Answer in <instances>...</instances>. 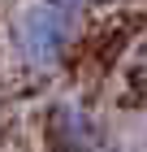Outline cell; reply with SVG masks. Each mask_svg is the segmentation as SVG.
Listing matches in <instances>:
<instances>
[{
    "mask_svg": "<svg viewBox=\"0 0 147 152\" xmlns=\"http://www.w3.org/2000/svg\"><path fill=\"white\" fill-rule=\"evenodd\" d=\"M43 143L48 152H108V130L87 104L56 100L43 113Z\"/></svg>",
    "mask_w": 147,
    "mask_h": 152,
    "instance_id": "7a4b0ae2",
    "label": "cell"
},
{
    "mask_svg": "<svg viewBox=\"0 0 147 152\" xmlns=\"http://www.w3.org/2000/svg\"><path fill=\"white\" fill-rule=\"evenodd\" d=\"M82 26H87L82 4H26L13 18V52L26 70L48 74L82 39Z\"/></svg>",
    "mask_w": 147,
    "mask_h": 152,
    "instance_id": "6da1fadb",
    "label": "cell"
},
{
    "mask_svg": "<svg viewBox=\"0 0 147 152\" xmlns=\"http://www.w3.org/2000/svg\"><path fill=\"white\" fill-rule=\"evenodd\" d=\"M130 87H134L138 100H147V44L130 57Z\"/></svg>",
    "mask_w": 147,
    "mask_h": 152,
    "instance_id": "3957f363",
    "label": "cell"
}]
</instances>
